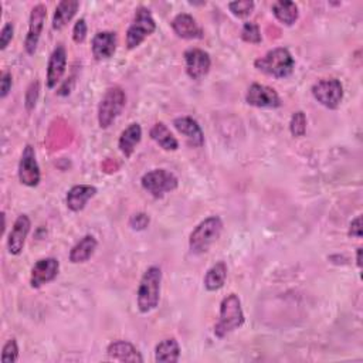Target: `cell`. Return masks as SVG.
<instances>
[{"instance_id":"3957f363","label":"cell","mask_w":363,"mask_h":363,"mask_svg":"<svg viewBox=\"0 0 363 363\" xmlns=\"http://www.w3.org/2000/svg\"><path fill=\"white\" fill-rule=\"evenodd\" d=\"M254 67L274 78H287L294 73L295 60L288 49L277 47L258 57L254 61Z\"/></svg>"},{"instance_id":"1f68e13d","label":"cell","mask_w":363,"mask_h":363,"mask_svg":"<svg viewBox=\"0 0 363 363\" xmlns=\"http://www.w3.org/2000/svg\"><path fill=\"white\" fill-rule=\"evenodd\" d=\"M39 95H40V84H39V81H33L28 87V91L25 95V105H26L28 111H32L36 107Z\"/></svg>"},{"instance_id":"30bf717a","label":"cell","mask_w":363,"mask_h":363,"mask_svg":"<svg viewBox=\"0 0 363 363\" xmlns=\"http://www.w3.org/2000/svg\"><path fill=\"white\" fill-rule=\"evenodd\" d=\"M46 19H47V8L44 5L35 6L30 13L29 30H28V35L25 39V50L29 56H33L37 50Z\"/></svg>"},{"instance_id":"7c38bea8","label":"cell","mask_w":363,"mask_h":363,"mask_svg":"<svg viewBox=\"0 0 363 363\" xmlns=\"http://www.w3.org/2000/svg\"><path fill=\"white\" fill-rule=\"evenodd\" d=\"M185 57V66H186V74L192 80H202L206 77L212 67V59L210 54L201 49H189L184 54Z\"/></svg>"},{"instance_id":"9a60e30c","label":"cell","mask_w":363,"mask_h":363,"mask_svg":"<svg viewBox=\"0 0 363 363\" xmlns=\"http://www.w3.org/2000/svg\"><path fill=\"white\" fill-rule=\"evenodd\" d=\"M30 229H32V222L28 215H20L15 220L13 227L8 236V250L12 256L22 254L26 244V239L30 233Z\"/></svg>"},{"instance_id":"6da1fadb","label":"cell","mask_w":363,"mask_h":363,"mask_svg":"<svg viewBox=\"0 0 363 363\" xmlns=\"http://www.w3.org/2000/svg\"><path fill=\"white\" fill-rule=\"evenodd\" d=\"M162 270L157 266L149 267L141 277L136 291V305L141 314H149L157 308L160 301Z\"/></svg>"},{"instance_id":"5b68a950","label":"cell","mask_w":363,"mask_h":363,"mask_svg":"<svg viewBox=\"0 0 363 363\" xmlns=\"http://www.w3.org/2000/svg\"><path fill=\"white\" fill-rule=\"evenodd\" d=\"M126 104V94L121 87H111L105 91L98 104V124L102 129L109 128L122 114Z\"/></svg>"},{"instance_id":"ba28073f","label":"cell","mask_w":363,"mask_h":363,"mask_svg":"<svg viewBox=\"0 0 363 363\" xmlns=\"http://www.w3.org/2000/svg\"><path fill=\"white\" fill-rule=\"evenodd\" d=\"M312 97L322 107L335 111L343 100V85L338 78H325L316 81L311 88Z\"/></svg>"},{"instance_id":"cb8c5ba5","label":"cell","mask_w":363,"mask_h":363,"mask_svg":"<svg viewBox=\"0 0 363 363\" xmlns=\"http://www.w3.org/2000/svg\"><path fill=\"white\" fill-rule=\"evenodd\" d=\"M271 11L275 19L285 26L295 25L299 18V9L297 4L291 2V0H280V2H275L271 6Z\"/></svg>"},{"instance_id":"e575fe53","label":"cell","mask_w":363,"mask_h":363,"mask_svg":"<svg viewBox=\"0 0 363 363\" xmlns=\"http://www.w3.org/2000/svg\"><path fill=\"white\" fill-rule=\"evenodd\" d=\"M15 36V26L13 23H6L0 32V50H6L8 46L12 43Z\"/></svg>"},{"instance_id":"d4e9b609","label":"cell","mask_w":363,"mask_h":363,"mask_svg":"<svg viewBox=\"0 0 363 363\" xmlns=\"http://www.w3.org/2000/svg\"><path fill=\"white\" fill-rule=\"evenodd\" d=\"M149 135L163 150L174 152L179 149V141L173 136L170 129L163 122H156L150 128Z\"/></svg>"},{"instance_id":"ffe728a7","label":"cell","mask_w":363,"mask_h":363,"mask_svg":"<svg viewBox=\"0 0 363 363\" xmlns=\"http://www.w3.org/2000/svg\"><path fill=\"white\" fill-rule=\"evenodd\" d=\"M107 355L112 360L118 362H131V363H142L143 357L141 352L128 340H114L107 347Z\"/></svg>"},{"instance_id":"d590c367","label":"cell","mask_w":363,"mask_h":363,"mask_svg":"<svg viewBox=\"0 0 363 363\" xmlns=\"http://www.w3.org/2000/svg\"><path fill=\"white\" fill-rule=\"evenodd\" d=\"M12 85H13V78L12 74L9 71H5L0 77V98L5 100L9 93L12 91Z\"/></svg>"},{"instance_id":"d6a6232c","label":"cell","mask_w":363,"mask_h":363,"mask_svg":"<svg viewBox=\"0 0 363 363\" xmlns=\"http://www.w3.org/2000/svg\"><path fill=\"white\" fill-rule=\"evenodd\" d=\"M150 219L146 213H135L129 219V227L135 232H143L148 229Z\"/></svg>"},{"instance_id":"7a4b0ae2","label":"cell","mask_w":363,"mask_h":363,"mask_svg":"<svg viewBox=\"0 0 363 363\" xmlns=\"http://www.w3.org/2000/svg\"><path fill=\"white\" fill-rule=\"evenodd\" d=\"M246 322L242 301L236 294H230L223 298L220 304L219 321L215 325V335L219 339L226 338L232 332L240 329Z\"/></svg>"},{"instance_id":"44dd1931","label":"cell","mask_w":363,"mask_h":363,"mask_svg":"<svg viewBox=\"0 0 363 363\" xmlns=\"http://www.w3.org/2000/svg\"><path fill=\"white\" fill-rule=\"evenodd\" d=\"M80 8V2L77 0H63L56 8L54 16H53V30L60 32L63 30L77 15Z\"/></svg>"},{"instance_id":"ac0fdd59","label":"cell","mask_w":363,"mask_h":363,"mask_svg":"<svg viewBox=\"0 0 363 363\" xmlns=\"http://www.w3.org/2000/svg\"><path fill=\"white\" fill-rule=\"evenodd\" d=\"M174 129L186 138L191 146L202 148L205 145V133L199 122L192 117H179L173 119Z\"/></svg>"},{"instance_id":"7402d4cb","label":"cell","mask_w":363,"mask_h":363,"mask_svg":"<svg viewBox=\"0 0 363 363\" xmlns=\"http://www.w3.org/2000/svg\"><path fill=\"white\" fill-rule=\"evenodd\" d=\"M142 139V128L139 124L133 122L131 124L128 128H125L118 139V148L121 150V153L125 157H131L136 149V146L139 145Z\"/></svg>"},{"instance_id":"4fadbf2b","label":"cell","mask_w":363,"mask_h":363,"mask_svg":"<svg viewBox=\"0 0 363 363\" xmlns=\"http://www.w3.org/2000/svg\"><path fill=\"white\" fill-rule=\"evenodd\" d=\"M60 271V261L54 257H46L36 261L30 274V285L35 290L54 281Z\"/></svg>"},{"instance_id":"f546056e","label":"cell","mask_w":363,"mask_h":363,"mask_svg":"<svg viewBox=\"0 0 363 363\" xmlns=\"http://www.w3.org/2000/svg\"><path fill=\"white\" fill-rule=\"evenodd\" d=\"M242 39H243V42L250 43V44H260L263 42V36H261L258 25L254 22L244 23L243 30H242Z\"/></svg>"},{"instance_id":"83f0119b","label":"cell","mask_w":363,"mask_h":363,"mask_svg":"<svg viewBox=\"0 0 363 363\" xmlns=\"http://www.w3.org/2000/svg\"><path fill=\"white\" fill-rule=\"evenodd\" d=\"M307 115L302 111L292 114L290 121V132L294 138H302L307 133Z\"/></svg>"},{"instance_id":"52a82bcc","label":"cell","mask_w":363,"mask_h":363,"mask_svg":"<svg viewBox=\"0 0 363 363\" xmlns=\"http://www.w3.org/2000/svg\"><path fill=\"white\" fill-rule=\"evenodd\" d=\"M155 32H156V22L150 11L145 6H139L135 11L133 20L126 30V47L129 50L139 47Z\"/></svg>"},{"instance_id":"f1b7e54d","label":"cell","mask_w":363,"mask_h":363,"mask_svg":"<svg viewBox=\"0 0 363 363\" xmlns=\"http://www.w3.org/2000/svg\"><path fill=\"white\" fill-rule=\"evenodd\" d=\"M256 8V4L251 2V0H237V2H232L229 4V9L230 12L239 18V19H246L249 18L253 11Z\"/></svg>"},{"instance_id":"4316f807","label":"cell","mask_w":363,"mask_h":363,"mask_svg":"<svg viewBox=\"0 0 363 363\" xmlns=\"http://www.w3.org/2000/svg\"><path fill=\"white\" fill-rule=\"evenodd\" d=\"M226 280H227V266L225 261H218L208 270L203 284L208 291L215 292L225 287Z\"/></svg>"},{"instance_id":"4dcf8cb0","label":"cell","mask_w":363,"mask_h":363,"mask_svg":"<svg viewBox=\"0 0 363 363\" xmlns=\"http://www.w3.org/2000/svg\"><path fill=\"white\" fill-rule=\"evenodd\" d=\"M19 359V345L16 338L9 339L2 349V355H0V360L2 363H15Z\"/></svg>"},{"instance_id":"8992f818","label":"cell","mask_w":363,"mask_h":363,"mask_svg":"<svg viewBox=\"0 0 363 363\" xmlns=\"http://www.w3.org/2000/svg\"><path fill=\"white\" fill-rule=\"evenodd\" d=\"M141 186L155 199H162L166 194L177 189L179 179L166 169H153L146 172L141 179Z\"/></svg>"},{"instance_id":"8fae6325","label":"cell","mask_w":363,"mask_h":363,"mask_svg":"<svg viewBox=\"0 0 363 363\" xmlns=\"http://www.w3.org/2000/svg\"><path fill=\"white\" fill-rule=\"evenodd\" d=\"M246 102L256 108H270V109L280 108L282 104L278 93L274 88L268 85L257 84V83L251 84L250 88L247 90Z\"/></svg>"},{"instance_id":"5bb4252c","label":"cell","mask_w":363,"mask_h":363,"mask_svg":"<svg viewBox=\"0 0 363 363\" xmlns=\"http://www.w3.org/2000/svg\"><path fill=\"white\" fill-rule=\"evenodd\" d=\"M172 30L174 35L180 39L185 40H201L205 37V32L201 28V25L196 22V19L188 13H179L173 18Z\"/></svg>"},{"instance_id":"8d00e7d4","label":"cell","mask_w":363,"mask_h":363,"mask_svg":"<svg viewBox=\"0 0 363 363\" xmlns=\"http://www.w3.org/2000/svg\"><path fill=\"white\" fill-rule=\"evenodd\" d=\"M347 236L349 237H355V239H362L363 236V230H362V216H357L356 219H353L349 225V230H347Z\"/></svg>"},{"instance_id":"d6986e66","label":"cell","mask_w":363,"mask_h":363,"mask_svg":"<svg viewBox=\"0 0 363 363\" xmlns=\"http://www.w3.org/2000/svg\"><path fill=\"white\" fill-rule=\"evenodd\" d=\"M98 194L97 188L93 185H76L73 186L66 196V203L67 208L74 212L78 213L81 210L85 209L87 203Z\"/></svg>"},{"instance_id":"603a6c76","label":"cell","mask_w":363,"mask_h":363,"mask_svg":"<svg viewBox=\"0 0 363 363\" xmlns=\"http://www.w3.org/2000/svg\"><path fill=\"white\" fill-rule=\"evenodd\" d=\"M98 247V242L93 234H87L70 250V261L73 264H83L87 263L95 253Z\"/></svg>"},{"instance_id":"277c9868","label":"cell","mask_w":363,"mask_h":363,"mask_svg":"<svg viewBox=\"0 0 363 363\" xmlns=\"http://www.w3.org/2000/svg\"><path fill=\"white\" fill-rule=\"evenodd\" d=\"M223 232V220L219 216H210L201 222L189 236V249L194 254H205L219 240Z\"/></svg>"},{"instance_id":"e0dca14e","label":"cell","mask_w":363,"mask_h":363,"mask_svg":"<svg viewBox=\"0 0 363 363\" xmlns=\"http://www.w3.org/2000/svg\"><path fill=\"white\" fill-rule=\"evenodd\" d=\"M117 46H118V36L115 32H109V30L98 32L91 42L93 56L98 61L109 60L111 57H114L117 52Z\"/></svg>"},{"instance_id":"74e56055","label":"cell","mask_w":363,"mask_h":363,"mask_svg":"<svg viewBox=\"0 0 363 363\" xmlns=\"http://www.w3.org/2000/svg\"><path fill=\"white\" fill-rule=\"evenodd\" d=\"M362 247H357L356 250V266L359 270H362Z\"/></svg>"},{"instance_id":"2e32d148","label":"cell","mask_w":363,"mask_h":363,"mask_svg":"<svg viewBox=\"0 0 363 363\" xmlns=\"http://www.w3.org/2000/svg\"><path fill=\"white\" fill-rule=\"evenodd\" d=\"M67 69V50L63 44H59L50 59H49V64H47V78H46V84L47 88L53 90L59 85V83L63 80L64 73Z\"/></svg>"},{"instance_id":"836d02e7","label":"cell","mask_w":363,"mask_h":363,"mask_svg":"<svg viewBox=\"0 0 363 363\" xmlns=\"http://www.w3.org/2000/svg\"><path fill=\"white\" fill-rule=\"evenodd\" d=\"M87 32H88V28H87L85 19L77 20L74 28H73V40H74V43H77V44L84 43L85 39H87Z\"/></svg>"},{"instance_id":"484cf974","label":"cell","mask_w":363,"mask_h":363,"mask_svg":"<svg viewBox=\"0 0 363 363\" xmlns=\"http://www.w3.org/2000/svg\"><path fill=\"white\" fill-rule=\"evenodd\" d=\"M180 359V345L174 338H167L159 342L155 347V362L176 363Z\"/></svg>"},{"instance_id":"9c48e42d","label":"cell","mask_w":363,"mask_h":363,"mask_svg":"<svg viewBox=\"0 0 363 363\" xmlns=\"http://www.w3.org/2000/svg\"><path fill=\"white\" fill-rule=\"evenodd\" d=\"M19 180L20 184L28 186V188H36L39 186L42 180V172L40 166L36 157V150L32 145H26L19 162V169H18Z\"/></svg>"}]
</instances>
